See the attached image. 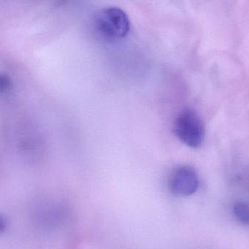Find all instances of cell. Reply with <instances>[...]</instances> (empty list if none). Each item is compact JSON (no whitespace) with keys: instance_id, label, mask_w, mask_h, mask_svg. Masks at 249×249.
<instances>
[{"instance_id":"obj_1","label":"cell","mask_w":249,"mask_h":249,"mask_svg":"<svg viewBox=\"0 0 249 249\" xmlns=\"http://www.w3.org/2000/svg\"><path fill=\"white\" fill-rule=\"evenodd\" d=\"M95 28L105 39L118 40L130 30V20L124 10L118 7H105L95 17Z\"/></svg>"},{"instance_id":"obj_2","label":"cell","mask_w":249,"mask_h":249,"mask_svg":"<svg viewBox=\"0 0 249 249\" xmlns=\"http://www.w3.org/2000/svg\"><path fill=\"white\" fill-rule=\"evenodd\" d=\"M174 131L177 137L190 147L197 149L203 144L204 124L193 109H184L178 114L174 123Z\"/></svg>"},{"instance_id":"obj_3","label":"cell","mask_w":249,"mask_h":249,"mask_svg":"<svg viewBox=\"0 0 249 249\" xmlns=\"http://www.w3.org/2000/svg\"><path fill=\"white\" fill-rule=\"evenodd\" d=\"M199 180L194 168L182 165L175 168L169 177L168 186L173 194L177 196H189L194 194L198 188Z\"/></svg>"},{"instance_id":"obj_4","label":"cell","mask_w":249,"mask_h":249,"mask_svg":"<svg viewBox=\"0 0 249 249\" xmlns=\"http://www.w3.org/2000/svg\"><path fill=\"white\" fill-rule=\"evenodd\" d=\"M233 212L237 219L244 225H249V205L237 202L233 206Z\"/></svg>"},{"instance_id":"obj_5","label":"cell","mask_w":249,"mask_h":249,"mask_svg":"<svg viewBox=\"0 0 249 249\" xmlns=\"http://www.w3.org/2000/svg\"><path fill=\"white\" fill-rule=\"evenodd\" d=\"M11 87V80L5 74L0 73V93L7 91Z\"/></svg>"},{"instance_id":"obj_6","label":"cell","mask_w":249,"mask_h":249,"mask_svg":"<svg viewBox=\"0 0 249 249\" xmlns=\"http://www.w3.org/2000/svg\"><path fill=\"white\" fill-rule=\"evenodd\" d=\"M7 221L3 215H0V232H4L7 227Z\"/></svg>"}]
</instances>
